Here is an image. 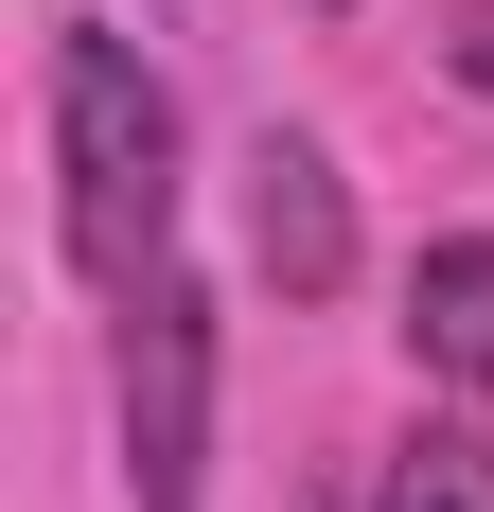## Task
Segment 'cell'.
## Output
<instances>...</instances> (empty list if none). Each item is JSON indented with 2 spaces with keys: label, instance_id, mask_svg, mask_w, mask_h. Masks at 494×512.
<instances>
[{
  "label": "cell",
  "instance_id": "3957f363",
  "mask_svg": "<svg viewBox=\"0 0 494 512\" xmlns=\"http://www.w3.org/2000/svg\"><path fill=\"white\" fill-rule=\"evenodd\" d=\"M247 265H265L283 301H336L353 283V177H336V142H300V124L247 142Z\"/></svg>",
  "mask_w": 494,
  "mask_h": 512
},
{
  "label": "cell",
  "instance_id": "7a4b0ae2",
  "mask_svg": "<svg viewBox=\"0 0 494 512\" xmlns=\"http://www.w3.org/2000/svg\"><path fill=\"white\" fill-rule=\"evenodd\" d=\"M212 283L159 265L124 301V512H212Z\"/></svg>",
  "mask_w": 494,
  "mask_h": 512
},
{
  "label": "cell",
  "instance_id": "8992f818",
  "mask_svg": "<svg viewBox=\"0 0 494 512\" xmlns=\"http://www.w3.org/2000/svg\"><path fill=\"white\" fill-rule=\"evenodd\" d=\"M442 71H459V89L494 106V0H459V36H442Z\"/></svg>",
  "mask_w": 494,
  "mask_h": 512
},
{
  "label": "cell",
  "instance_id": "6da1fadb",
  "mask_svg": "<svg viewBox=\"0 0 494 512\" xmlns=\"http://www.w3.org/2000/svg\"><path fill=\"white\" fill-rule=\"evenodd\" d=\"M36 106H53V248L89 265L106 301H142L159 265H177V195H195V124H177V89L142 71V36L53 18Z\"/></svg>",
  "mask_w": 494,
  "mask_h": 512
},
{
  "label": "cell",
  "instance_id": "5b68a950",
  "mask_svg": "<svg viewBox=\"0 0 494 512\" xmlns=\"http://www.w3.org/2000/svg\"><path fill=\"white\" fill-rule=\"evenodd\" d=\"M371 512H494V424H406L371 460Z\"/></svg>",
  "mask_w": 494,
  "mask_h": 512
},
{
  "label": "cell",
  "instance_id": "277c9868",
  "mask_svg": "<svg viewBox=\"0 0 494 512\" xmlns=\"http://www.w3.org/2000/svg\"><path fill=\"white\" fill-rule=\"evenodd\" d=\"M406 354H424V389L494 407V230H424L406 248Z\"/></svg>",
  "mask_w": 494,
  "mask_h": 512
}]
</instances>
